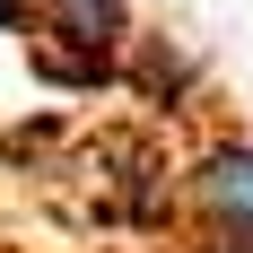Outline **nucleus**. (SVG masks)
<instances>
[{"label": "nucleus", "instance_id": "nucleus-1", "mask_svg": "<svg viewBox=\"0 0 253 253\" xmlns=\"http://www.w3.org/2000/svg\"><path fill=\"white\" fill-rule=\"evenodd\" d=\"M140 35V0H35L26 9V44L52 79L70 87H105L123 79V52Z\"/></svg>", "mask_w": 253, "mask_h": 253}, {"label": "nucleus", "instance_id": "nucleus-2", "mask_svg": "<svg viewBox=\"0 0 253 253\" xmlns=\"http://www.w3.org/2000/svg\"><path fill=\"white\" fill-rule=\"evenodd\" d=\"M175 192H183V227L192 236L253 245V131H210L175 166Z\"/></svg>", "mask_w": 253, "mask_h": 253}, {"label": "nucleus", "instance_id": "nucleus-3", "mask_svg": "<svg viewBox=\"0 0 253 253\" xmlns=\"http://www.w3.org/2000/svg\"><path fill=\"white\" fill-rule=\"evenodd\" d=\"M175 253H253V245H227V236H192V227H183V245Z\"/></svg>", "mask_w": 253, "mask_h": 253}, {"label": "nucleus", "instance_id": "nucleus-4", "mask_svg": "<svg viewBox=\"0 0 253 253\" xmlns=\"http://www.w3.org/2000/svg\"><path fill=\"white\" fill-rule=\"evenodd\" d=\"M26 9L35 0H0V35H26Z\"/></svg>", "mask_w": 253, "mask_h": 253}]
</instances>
